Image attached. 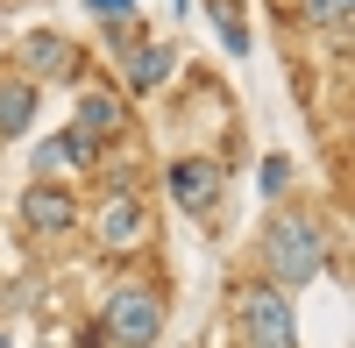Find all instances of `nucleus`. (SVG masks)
<instances>
[{
    "instance_id": "dca6fc26",
    "label": "nucleus",
    "mask_w": 355,
    "mask_h": 348,
    "mask_svg": "<svg viewBox=\"0 0 355 348\" xmlns=\"http://www.w3.org/2000/svg\"><path fill=\"white\" fill-rule=\"evenodd\" d=\"M277 8H284V15H291V8H299V0H277Z\"/></svg>"
},
{
    "instance_id": "423d86ee",
    "label": "nucleus",
    "mask_w": 355,
    "mask_h": 348,
    "mask_svg": "<svg viewBox=\"0 0 355 348\" xmlns=\"http://www.w3.org/2000/svg\"><path fill=\"white\" fill-rule=\"evenodd\" d=\"M171 199H178L192 220H214V214H220V164L178 157V164H171Z\"/></svg>"
},
{
    "instance_id": "9d476101",
    "label": "nucleus",
    "mask_w": 355,
    "mask_h": 348,
    "mask_svg": "<svg viewBox=\"0 0 355 348\" xmlns=\"http://www.w3.org/2000/svg\"><path fill=\"white\" fill-rule=\"evenodd\" d=\"M171 64H178V57L164 43H128L121 50V85H128V93H157V85L171 78Z\"/></svg>"
},
{
    "instance_id": "f3484780",
    "label": "nucleus",
    "mask_w": 355,
    "mask_h": 348,
    "mask_svg": "<svg viewBox=\"0 0 355 348\" xmlns=\"http://www.w3.org/2000/svg\"><path fill=\"white\" fill-rule=\"evenodd\" d=\"M0 348H8V327H0Z\"/></svg>"
},
{
    "instance_id": "0eeeda50",
    "label": "nucleus",
    "mask_w": 355,
    "mask_h": 348,
    "mask_svg": "<svg viewBox=\"0 0 355 348\" xmlns=\"http://www.w3.org/2000/svg\"><path fill=\"white\" fill-rule=\"evenodd\" d=\"M15 64H21V78H71L78 50H71V36H57V28H28L15 43Z\"/></svg>"
},
{
    "instance_id": "f8f14e48",
    "label": "nucleus",
    "mask_w": 355,
    "mask_h": 348,
    "mask_svg": "<svg viewBox=\"0 0 355 348\" xmlns=\"http://www.w3.org/2000/svg\"><path fill=\"white\" fill-rule=\"evenodd\" d=\"M291 15H306V28H320V36L348 43V15H355V0H299Z\"/></svg>"
},
{
    "instance_id": "f03ea898",
    "label": "nucleus",
    "mask_w": 355,
    "mask_h": 348,
    "mask_svg": "<svg viewBox=\"0 0 355 348\" xmlns=\"http://www.w3.org/2000/svg\"><path fill=\"white\" fill-rule=\"evenodd\" d=\"M164 320H171L164 292H157V284H142V277H128V284H114V292H107L100 320H93V341H107V348H157V341H164Z\"/></svg>"
},
{
    "instance_id": "6e6552de",
    "label": "nucleus",
    "mask_w": 355,
    "mask_h": 348,
    "mask_svg": "<svg viewBox=\"0 0 355 348\" xmlns=\"http://www.w3.org/2000/svg\"><path fill=\"white\" fill-rule=\"evenodd\" d=\"M71 128H85L93 142H114V135L128 128L121 93H100V85H85V93H78V114H71Z\"/></svg>"
},
{
    "instance_id": "7ed1b4c3",
    "label": "nucleus",
    "mask_w": 355,
    "mask_h": 348,
    "mask_svg": "<svg viewBox=\"0 0 355 348\" xmlns=\"http://www.w3.org/2000/svg\"><path fill=\"white\" fill-rule=\"evenodd\" d=\"M234 327H242L249 348H299V320H291V292L277 284H242L234 292Z\"/></svg>"
},
{
    "instance_id": "f257e3e1",
    "label": "nucleus",
    "mask_w": 355,
    "mask_h": 348,
    "mask_svg": "<svg viewBox=\"0 0 355 348\" xmlns=\"http://www.w3.org/2000/svg\"><path fill=\"white\" fill-rule=\"evenodd\" d=\"M256 256H263V284L299 292V284H313L327 270V227L313 214H299V207H277L263 220V235H256Z\"/></svg>"
},
{
    "instance_id": "4468645a",
    "label": "nucleus",
    "mask_w": 355,
    "mask_h": 348,
    "mask_svg": "<svg viewBox=\"0 0 355 348\" xmlns=\"http://www.w3.org/2000/svg\"><path fill=\"white\" fill-rule=\"evenodd\" d=\"M214 15H220V43L242 57V50H249V28H242V15H234V0H214Z\"/></svg>"
},
{
    "instance_id": "1a4fd4ad",
    "label": "nucleus",
    "mask_w": 355,
    "mask_h": 348,
    "mask_svg": "<svg viewBox=\"0 0 355 348\" xmlns=\"http://www.w3.org/2000/svg\"><path fill=\"white\" fill-rule=\"evenodd\" d=\"M100 150H107V142H93L85 128H64V135H50L43 150H36V178H50V171H64V164H71V171H93Z\"/></svg>"
},
{
    "instance_id": "20e7f679",
    "label": "nucleus",
    "mask_w": 355,
    "mask_h": 348,
    "mask_svg": "<svg viewBox=\"0 0 355 348\" xmlns=\"http://www.w3.org/2000/svg\"><path fill=\"white\" fill-rule=\"evenodd\" d=\"M93 242L100 256H135V249H150V207H142L135 192H114L100 220H93Z\"/></svg>"
},
{
    "instance_id": "39448f33",
    "label": "nucleus",
    "mask_w": 355,
    "mask_h": 348,
    "mask_svg": "<svg viewBox=\"0 0 355 348\" xmlns=\"http://www.w3.org/2000/svg\"><path fill=\"white\" fill-rule=\"evenodd\" d=\"M21 227L28 235H71L78 227V192H64L57 178H36V185H21Z\"/></svg>"
},
{
    "instance_id": "ddd939ff",
    "label": "nucleus",
    "mask_w": 355,
    "mask_h": 348,
    "mask_svg": "<svg viewBox=\"0 0 355 348\" xmlns=\"http://www.w3.org/2000/svg\"><path fill=\"white\" fill-rule=\"evenodd\" d=\"M85 8H93V21H100V28H114V36L135 21V0H85Z\"/></svg>"
},
{
    "instance_id": "2eb2a0df",
    "label": "nucleus",
    "mask_w": 355,
    "mask_h": 348,
    "mask_svg": "<svg viewBox=\"0 0 355 348\" xmlns=\"http://www.w3.org/2000/svg\"><path fill=\"white\" fill-rule=\"evenodd\" d=\"M256 185L270 192V199H284V192H291V164H284V157H263V178H256Z\"/></svg>"
},
{
    "instance_id": "9b49d317",
    "label": "nucleus",
    "mask_w": 355,
    "mask_h": 348,
    "mask_svg": "<svg viewBox=\"0 0 355 348\" xmlns=\"http://www.w3.org/2000/svg\"><path fill=\"white\" fill-rule=\"evenodd\" d=\"M28 121H36V78H21V71H0V142L28 135Z\"/></svg>"
}]
</instances>
